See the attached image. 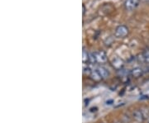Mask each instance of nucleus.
Instances as JSON below:
<instances>
[{
  "instance_id": "1",
  "label": "nucleus",
  "mask_w": 149,
  "mask_h": 123,
  "mask_svg": "<svg viewBox=\"0 0 149 123\" xmlns=\"http://www.w3.org/2000/svg\"><path fill=\"white\" fill-rule=\"evenodd\" d=\"M128 34V28L124 25H120L115 29L114 36L117 38L125 37Z\"/></svg>"
},
{
  "instance_id": "2",
  "label": "nucleus",
  "mask_w": 149,
  "mask_h": 123,
  "mask_svg": "<svg viewBox=\"0 0 149 123\" xmlns=\"http://www.w3.org/2000/svg\"><path fill=\"white\" fill-rule=\"evenodd\" d=\"M93 54H94L96 63H101L102 64V63H104L107 61V55L104 51H97Z\"/></svg>"
},
{
  "instance_id": "3",
  "label": "nucleus",
  "mask_w": 149,
  "mask_h": 123,
  "mask_svg": "<svg viewBox=\"0 0 149 123\" xmlns=\"http://www.w3.org/2000/svg\"><path fill=\"white\" fill-rule=\"evenodd\" d=\"M140 0H126L125 1V8L128 11L134 10L139 4Z\"/></svg>"
},
{
  "instance_id": "4",
  "label": "nucleus",
  "mask_w": 149,
  "mask_h": 123,
  "mask_svg": "<svg viewBox=\"0 0 149 123\" xmlns=\"http://www.w3.org/2000/svg\"><path fill=\"white\" fill-rule=\"evenodd\" d=\"M133 118L137 122L142 123L144 122V117L143 115V113L141 111V109H135L132 113Z\"/></svg>"
},
{
  "instance_id": "5",
  "label": "nucleus",
  "mask_w": 149,
  "mask_h": 123,
  "mask_svg": "<svg viewBox=\"0 0 149 123\" xmlns=\"http://www.w3.org/2000/svg\"><path fill=\"white\" fill-rule=\"evenodd\" d=\"M139 60L142 63L149 64V49L145 50L143 52L139 55Z\"/></svg>"
},
{
  "instance_id": "6",
  "label": "nucleus",
  "mask_w": 149,
  "mask_h": 123,
  "mask_svg": "<svg viewBox=\"0 0 149 123\" xmlns=\"http://www.w3.org/2000/svg\"><path fill=\"white\" fill-rule=\"evenodd\" d=\"M96 70L99 72V74L101 76L102 79H107V78H109V72L106 68H104V66H99V67L96 69Z\"/></svg>"
},
{
  "instance_id": "7",
  "label": "nucleus",
  "mask_w": 149,
  "mask_h": 123,
  "mask_svg": "<svg viewBox=\"0 0 149 123\" xmlns=\"http://www.w3.org/2000/svg\"><path fill=\"white\" fill-rule=\"evenodd\" d=\"M143 74V70H142L141 68H139V67H136V68H134L133 70H131V72H130V75L133 77V78H139V77H141L142 75Z\"/></svg>"
},
{
  "instance_id": "8",
  "label": "nucleus",
  "mask_w": 149,
  "mask_h": 123,
  "mask_svg": "<svg viewBox=\"0 0 149 123\" xmlns=\"http://www.w3.org/2000/svg\"><path fill=\"white\" fill-rule=\"evenodd\" d=\"M112 64H113V68L119 70H121L123 68V61L121 59H119V58H115V59H113Z\"/></svg>"
},
{
  "instance_id": "9",
  "label": "nucleus",
  "mask_w": 149,
  "mask_h": 123,
  "mask_svg": "<svg viewBox=\"0 0 149 123\" xmlns=\"http://www.w3.org/2000/svg\"><path fill=\"white\" fill-rule=\"evenodd\" d=\"M90 76H91V78L93 79V80L96 81V82H99V81H100L102 79L101 76L100 75L99 72H98L96 70L91 71Z\"/></svg>"
},
{
  "instance_id": "10",
  "label": "nucleus",
  "mask_w": 149,
  "mask_h": 123,
  "mask_svg": "<svg viewBox=\"0 0 149 123\" xmlns=\"http://www.w3.org/2000/svg\"><path fill=\"white\" fill-rule=\"evenodd\" d=\"M83 63L85 64V62H88V61H90V55L89 53L85 50V49L83 50Z\"/></svg>"
},
{
  "instance_id": "11",
  "label": "nucleus",
  "mask_w": 149,
  "mask_h": 123,
  "mask_svg": "<svg viewBox=\"0 0 149 123\" xmlns=\"http://www.w3.org/2000/svg\"><path fill=\"white\" fill-rule=\"evenodd\" d=\"M141 111L143 113V115L144 119H148L149 118V110L147 108V107H142L141 108Z\"/></svg>"
},
{
  "instance_id": "12",
  "label": "nucleus",
  "mask_w": 149,
  "mask_h": 123,
  "mask_svg": "<svg viewBox=\"0 0 149 123\" xmlns=\"http://www.w3.org/2000/svg\"><path fill=\"white\" fill-rule=\"evenodd\" d=\"M85 6L83 5V13H85Z\"/></svg>"
},
{
  "instance_id": "13",
  "label": "nucleus",
  "mask_w": 149,
  "mask_h": 123,
  "mask_svg": "<svg viewBox=\"0 0 149 123\" xmlns=\"http://www.w3.org/2000/svg\"><path fill=\"white\" fill-rule=\"evenodd\" d=\"M142 1H144V2H148V1H149V0H142Z\"/></svg>"
},
{
  "instance_id": "14",
  "label": "nucleus",
  "mask_w": 149,
  "mask_h": 123,
  "mask_svg": "<svg viewBox=\"0 0 149 123\" xmlns=\"http://www.w3.org/2000/svg\"><path fill=\"white\" fill-rule=\"evenodd\" d=\"M115 123H121V122H115Z\"/></svg>"
},
{
  "instance_id": "15",
  "label": "nucleus",
  "mask_w": 149,
  "mask_h": 123,
  "mask_svg": "<svg viewBox=\"0 0 149 123\" xmlns=\"http://www.w3.org/2000/svg\"><path fill=\"white\" fill-rule=\"evenodd\" d=\"M148 123H149V121H148Z\"/></svg>"
}]
</instances>
